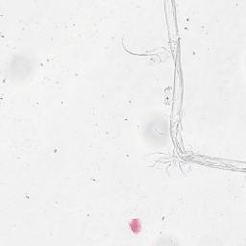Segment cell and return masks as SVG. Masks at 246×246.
Listing matches in <instances>:
<instances>
[{"label":"cell","instance_id":"obj_1","mask_svg":"<svg viewBox=\"0 0 246 246\" xmlns=\"http://www.w3.org/2000/svg\"><path fill=\"white\" fill-rule=\"evenodd\" d=\"M130 226H131V230L133 232H139L140 230V226H139V222L137 219H135V220H132L130 222Z\"/></svg>","mask_w":246,"mask_h":246}]
</instances>
